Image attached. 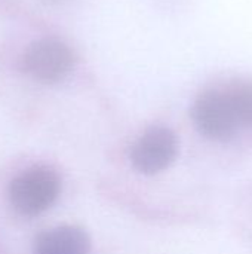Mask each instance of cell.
Here are the masks:
<instances>
[{
  "mask_svg": "<svg viewBox=\"0 0 252 254\" xmlns=\"http://www.w3.org/2000/svg\"><path fill=\"white\" fill-rule=\"evenodd\" d=\"M192 119L202 135L229 141L252 128V80L232 79L203 89L193 101Z\"/></svg>",
  "mask_w": 252,
  "mask_h": 254,
  "instance_id": "cell-1",
  "label": "cell"
},
{
  "mask_svg": "<svg viewBox=\"0 0 252 254\" xmlns=\"http://www.w3.org/2000/svg\"><path fill=\"white\" fill-rule=\"evenodd\" d=\"M178 155V138L166 127L149 128L132 146L131 162L146 176H154L172 165Z\"/></svg>",
  "mask_w": 252,
  "mask_h": 254,
  "instance_id": "cell-4",
  "label": "cell"
},
{
  "mask_svg": "<svg viewBox=\"0 0 252 254\" xmlns=\"http://www.w3.org/2000/svg\"><path fill=\"white\" fill-rule=\"evenodd\" d=\"M91 240L77 226H58L39 234L33 254H89Z\"/></svg>",
  "mask_w": 252,
  "mask_h": 254,
  "instance_id": "cell-5",
  "label": "cell"
},
{
  "mask_svg": "<svg viewBox=\"0 0 252 254\" xmlns=\"http://www.w3.org/2000/svg\"><path fill=\"white\" fill-rule=\"evenodd\" d=\"M61 180L49 167H33L18 174L9 186L12 207L22 216H39L59 196Z\"/></svg>",
  "mask_w": 252,
  "mask_h": 254,
  "instance_id": "cell-2",
  "label": "cell"
},
{
  "mask_svg": "<svg viewBox=\"0 0 252 254\" xmlns=\"http://www.w3.org/2000/svg\"><path fill=\"white\" fill-rule=\"evenodd\" d=\"M73 52L56 39L33 42L22 55V70L33 79L53 83L64 79L73 67Z\"/></svg>",
  "mask_w": 252,
  "mask_h": 254,
  "instance_id": "cell-3",
  "label": "cell"
}]
</instances>
